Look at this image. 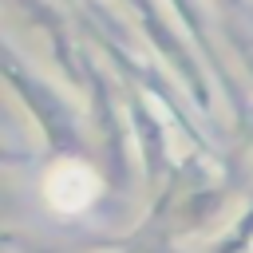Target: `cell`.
<instances>
[{
	"mask_svg": "<svg viewBox=\"0 0 253 253\" xmlns=\"http://www.w3.org/2000/svg\"><path fill=\"white\" fill-rule=\"evenodd\" d=\"M47 194H51V202H55L59 210H79V206H87V202L95 198V178H91L83 166H79V174H75V166H63V170L51 174Z\"/></svg>",
	"mask_w": 253,
	"mask_h": 253,
	"instance_id": "obj_1",
	"label": "cell"
}]
</instances>
